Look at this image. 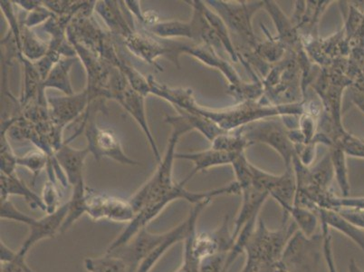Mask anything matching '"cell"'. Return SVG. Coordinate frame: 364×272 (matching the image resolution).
<instances>
[{
    "mask_svg": "<svg viewBox=\"0 0 364 272\" xmlns=\"http://www.w3.org/2000/svg\"><path fill=\"white\" fill-rule=\"evenodd\" d=\"M165 122L172 125L173 130L168 140L166 152L161 161L159 162L156 171L146 184L142 185L140 190L135 192L134 197L129 200L134 209L135 214L146 205L158 200H167L171 204L172 202L184 199L194 205L201 202L213 200L220 194L217 189L208 192H193L186 190L182 182L181 184H175L172 179V168L176 155L175 148L181 135L191 130V127L181 116H168Z\"/></svg>",
    "mask_w": 364,
    "mask_h": 272,
    "instance_id": "6da1fadb",
    "label": "cell"
},
{
    "mask_svg": "<svg viewBox=\"0 0 364 272\" xmlns=\"http://www.w3.org/2000/svg\"><path fill=\"white\" fill-rule=\"evenodd\" d=\"M323 260V234L306 237L297 230L289 239L279 261L287 272H320Z\"/></svg>",
    "mask_w": 364,
    "mask_h": 272,
    "instance_id": "7a4b0ae2",
    "label": "cell"
},
{
    "mask_svg": "<svg viewBox=\"0 0 364 272\" xmlns=\"http://www.w3.org/2000/svg\"><path fill=\"white\" fill-rule=\"evenodd\" d=\"M104 100L92 102L87 110L82 115V119L87 121L85 126V137L87 139V148L95 160L104 157L112 159L122 164L140 165L141 162L132 160L122 150L117 135L111 130H104L97 125L95 120V114L98 110L105 111Z\"/></svg>",
    "mask_w": 364,
    "mask_h": 272,
    "instance_id": "3957f363",
    "label": "cell"
},
{
    "mask_svg": "<svg viewBox=\"0 0 364 272\" xmlns=\"http://www.w3.org/2000/svg\"><path fill=\"white\" fill-rule=\"evenodd\" d=\"M145 96L134 90L127 79L118 68H112L110 83H109V99L120 104L129 113L141 128L146 136L149 145L154 152L156 162L161 161L160 152L149 127L146 112H145Z\"/></svg>",
    "mask_w": 364,
    "mask_h": 272,
    "instance_id": "277c9868",
    "label": "cell"
},
{
    "mask_svg": "<svg viewBox=\"0 0 364 272\" xmlns=\"http://www.w3.org/2000/svg\"><path fill=\"white\" fill-rule=\"evenodd\" d=\"M124 41L132 54L149 64L157 66L160 70V66L156 64L157 59L166 58L178 66V56L181 54L183 45L171 39L158 38L145 28L141 31L135 29Z\"/></svg>",
    "mask_w": 364,
    "mask_h": 272,
    "instance_id": "5b68a950",
    "label": "cell"
},
{
    "mask_svg": "<svg viewBox=\"0 0 364 272\" xmlns=\"http://www.w3.org/2000/svg\"><path fill=\"white\" fill-rule=\"evenodd\" d=\"M85 204L86 214L94 221L107 219L109 221L130 224L136 215L129 200L97 194L88 188L86 189Z\"/></svg>",
    "mask_w": 364,
    "mask_h": 272,
    "instance_id": "8992f818",
    "label": "cell"
},
{
    "mask_svg": "<svg viewBox=\"0 0 364 272\" xmlns=\"http://www.w3.org/2000/svg\"><path fill=\"white\" fill-rule=\"evenodd\" d=\"M211 200H207L200 202V204H194L191 208L190 214L183 221H181L178 226L171 229L167 231V237L165 239L160 246H158L149 256L145 258L144 262L139 267L137 272H149L152 267L157 263L159 260L164 256L168 249H171L178 242L185 241L187 238L196 231L198 217L200 216L201 212L204 209L210 204Z\"/></svg>",
    "mask_w": 364,
    "mask_h": 272,
    "instance_id": "52a82bcc",
    "label": "cell"
},
{
    "mask_svg": "<svg viewBox=\"0 0 364 272\" xmlns=\"http://www.w3.org/2000/svg\"><path fill=\"white\" fill-rule=\"evenodd\" d=\"M48 102L51 121L61 131L79 115H84L90 105L86 89L78 94L49 98Z\"/></svg>",
    "mask_w": 364,
    "mask_h": 272,
    "instance_id": "ba28073f",
    "label": "cell"
},
{
    "mask_svg": "<svg viewBox=\"0 0 364 272\" xmlns=\"http://www.w3.org/2000/svg\"><path fill=\"white\" fill-rule=\"evenodd\" d=\"M68 202L59 207L54 214H46V216L35 219L29 225L28 238L23 242L21 249L18 251L19 254L26 256L28 252L34 247L38 241L46 239L54 238L56 234H61V229L68 212Z\"/></svg>",
    "mask_w": 364,
    "mask_h": 272,
    "instance_id": "9c48e42d",
    "label": "cell"
},
{
    "mask_svg": "<svg viewBox=\"0 0 364 272\" xmlns=\"http://www.w3.org/2000/svg\"><path fill=\"white\" fill-rule=\"evenodd\" d=\"M124 1H97L95 11L110 29L112 34L127 38L136 29L131 12L127 9L125 13Z\"/></svg>",
    "mask_w": 364,
    "mask_h": 272,
    "instance_id": "30bf717a",
    "label": "cell"
},
{
    "mask_svg": "<svg viewBox=\"0 0 364 272\" xmlns=\"http://www.w3.org/2000/svg\"><path fill=\"white\" fill-rule=\"evenodd\" d=\"M90 151L87 147L85 149L73 148L64 142L59 150L55 152V160L65 172L68 184L72 187L85 182L82 177L85 161Z\"/></svg>",
    "mask_w": 364,
    "mask_h": 272,
    "instance_id": "8fae6325",
    "label": "cell"
},
{
    "mask_svg": "<svg viewBox=\"0 0 364 272\" xmlns=\"http://www.w3.org/2000/svg\"><path fill=\"white\" fill-rule=\"evenodd\" d=\"M320 224L326 225L331 229H334L341 232L344 236L349 238L360 250L364 252V231L354 226L350 221L344 219L336 211L331 209H318L317 210Z\"/></svg>",
    "mask_w": 364,
    "mask_h": 272,
    "instance_id": "7c38bea8",
    "label": "cell"
},
{
    "mask_svg": "<svg viewBox=\"0 0 364 272\" xmlns=\"http://www.w3.org/2000/svg\"><path fill=\"white\" fill-rule=\"evenodd\" d=\"M1 199H9L11 197H21L25 199L33 210L41 209L46 212V207L42 198L26 187L24 182L18 178L16 174H6L1 172Z\"/></svg>",
    "mask_w": 364,
    "mask_h": 272,
    "instance_id": "4fadbf2b",
    "label": "cell"
},
{
    "mask_svg": "<svg viewBox=\"0 0 364 272\" xmlns=\"http://www.w3.org/2000/svg\"><path fill=\"white\" fill-rule=\"evenodd\" d=\"M75 64V58H62L60 61L53 68L50 73L42 83V90L46 88H54L64 93L65 95L75 94L73 90L69 73Z\"/></svg>",
    "mask_w": 364,
    "mask_h": 272,
    "instance_id": "5bb4252c",
    "label": "cell"
},
{
    "mask_svg": "<svg viewBox=\"0 0 364 272\" xmlns=\"http://www.w3.org/2000/svg\"><path fill=\"white\" fill-rule=\"evenodd\" d=\"M283 216L290 218L306 237L314 236L317 228L320 227L318 214L309 208L293 204L289 210L284 212Z\"/></svg>",
    "mask_w": 364,
    "mask_h": 272,
    "instance_id": "9a60e30c",
    "label": "cell"
},
{
    "mask_svg": "<svg viewBox=\"0 0 364 272\" xmlns=\"http://www.w3.org/2000/svg\"><path fill=\"white\" fill-rule=\"evenodd\" d=\"M22 55L28 61L36 62L42 58L49 49V44L38 38L31 28L21 23Z\"/></svg>",
    "mask_w": 364,
    "mask_h": 272,
    "instance_id": "2e32d148",
    "label": "cell"
},
{
    "mask_svg": "<svg viewBox=\"0 0 364 272\" xmlns=\"http://www.w3.org/2000/svg\"><path fill=\"white\" fill-rule=\"evenodd\" d=\"M86 189L87 187H85V182H82V184L73 187L72 197L70 200L68 202L69 206L68 212L64 224H63L61 234L68 231L76 221L79 220L82 215L86 214Z\"/></svg>",
    "mask_w": 364,
    "mask_h": 272,
    "instance_id": "e0dca14e",
    "label": "cell"
},
{
    "mask_svg": "<svg viewBox=\"0 0 364 272\" xmlns=\"http://www.w3.org/2000/svg\"><path fill=\"white\" fill-rule=\"evenodd\" d=\"M85 266L89 272H128L124 261L107 253L102 257L85 258Z\"/></svg>",
    "mask_w": 364,
    "mask_h": 272,
    "instance_id": "ac0fdd59",
    "label": "cell"
},
{
    "mask_svg": "<svg viewBox=\"0 0 364 272\" xmlns=\"http://www.w3.org/2000/svg\"><path fill=\"white\" fill-rule=\"evenodd\" d=\"M1 272H34L26 264V256L13 251L1 241Z\"/></svg>",
    "mask_w": 364,
    "mask_h": 272,
    "instance_id": "d6986e66",
    "label": "cell"
},
{
    "mask_svg": "<svg viewBox=\"0 0 364 272\" xmlns=\"http://www.w3.org/2000/svg\"><path fill=\"white\" fill-rule=\"evenodd\" d=\"M49 157L46 152L41 150H36L29 152L25 157H18V167H23L28 169L33 174V184L41 172L48 167Z\"/></svg>",
    "mask_w": 364,
    "mask_h": 272,
    "instance_id": "ffe728a7",
    "label": "cell"
},
{
    "mask_svg": "<svg viewBox=\"0 0 364 272\" xmlns=\"http://www.w3.org/2000/svg\"><path fill=\"white\" fill-rule=\"evenodd\" d=\"M1 220L18 221L29 226L35 218L23 214L9 199H1Z\"/></svg>",
    "mask_w": 364,
    "mask_h": 272,
    "instance_id": "44dd1931",
    "label": "cell"
},
{
    "mask_svg": "<svg viewBox=\"0 0 364 272\" xmlns=\"http://www.w3.org/2000/svg\"><path fill=\"white\" fill-rule=\"evenodd\" d=\"M320 229L323 234V260L324 264H326L327 268V272H338L336 260H334L332 235H331L330 229L323 224H320Z\"/></svg>",
    "mask_w": 364,
    "mask_h": 272,
    "instance_id": "7402d4cb",
    "label": "cell"
},
{
    "mask_svg": "<svg viewBox=\"0 0 364 272\" xmlns=\"http://www.w3.org/2000/svg\"><path fill=\"white\" fill-rule=\"evenodd\" d=\"M43 202H44L46 207V214H54L58 211L59 207V194L56 182L51 180L46 182L43 190Z\"/></svg>",
    "mask_w": 364,
    "mask_h": 272,
    "instance_id": "603a6c76",
    "label": "cell"
},
{
    "mask_svg": "<svg viewBox=\"0 0 364 272\" xmlns=\"http://www.w3.org/2000/svg\"><path fill=\"white\" fill-rule=\"evenodd\" d=\"M54 13L49 11L44 4H42L34 9V11L29 12L28 16L21 23L26 26V28H31L34 26L41 25V23H46L49 21L54 16Z\"/></svg>",
    "mask_w": 364,
    "mask_h": 272,
    "instance_id": "cb8c5ba5",
    "label": "cell"
},
{
    "mask_svg": "<svg viewBox=\"0 0 364 272\" xmlns=\"http://www.w3.org/2000/svg\"><path fill=\"white\" fill-rule=\"evenodd\" d=\"M200 261L195 256L191 245L184 241L183 261L176 272H200Z\"/></svg>",
    "mask_w": 364,
    "mask_h": 272,
    "instance_id": "d4e9b609",
    "label": "cell"
},
{
    "mask_svg": "<svg viewBox=\"0 0 364 272\" xmlns=\"http://www.w3.org/2000/svg\"><path fill=\"white\" fill-rule=\"evenodd\" d=\"M16 5L21 6L25 11L31 12L42 4L41 1H14Z\"/></svg>",
    "mask_w": 364,
    "mask_h": 272,
    "instance_id": "484cf974",
    "label": "cell"
},
{
    "mask_svg": "<svg viewBox=\"0 0 364 272\" xmlns=\"http://www.w3.org/2000/svg\"><path fill=\"white\" fill-rule=\"evenodd\" d=\"M348 271L349 272H364V271L358 266V264L356 263L353 258H352L349 262Z\"/></svg>",
    "mask_w": 364,
    "mask_h": 272,
    "instance_id": "4316f807",
    "label": "cell"
}]
</instances>
